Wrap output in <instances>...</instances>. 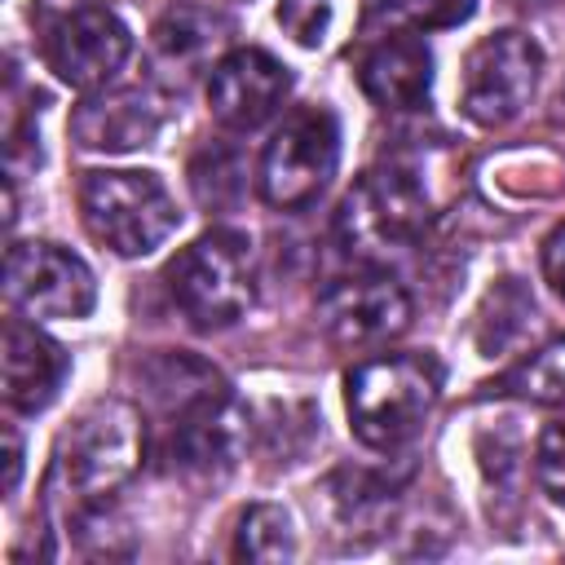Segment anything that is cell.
<instances>
[{
    "label": "cell",
    "mask_w": 565,
    "mask_h": 565,
    "mask_svg": "<svg viewBox=\"0 0 565 565\" xmlns=\"http://www.w3.org/2000/svg\"><path fill=\"white\" fill-rule=\"evenodd\" d=\"M146 463V424L132 402L97 397L57 437L49 468V503L71 516V525L102 512Z\"/></svg>",
    "instance_id": "cell-1"
},
{
    "label": "cell",
    "mask_w": 565,
    "mask_h": 565,
    "mask_svg": "<svg viewBox=\"0 0 565 565\" xmlns=\"http://www.w3.org/2000/svg\"><path fill=\"white\" fill-rule=\"evenodd\" d=\"M150 388L168 411L163 459L181 477L216 481L225 477L247 446V411L230 384L194 358H163L150 371Z\"/></svg>",
    "instance_id": "cell-2"
},
{
    "label": "cell",
    "mask_w": 565,
    "mask_h": 565,
    "mask_svg": "<svg viewBox=\"0 0 565 565\" xmlns=\"http://www.w3.org/2000/svg\"><path fill=\"white\" fill-rule=\"evenodd\" d=\"M433 159L428 154H393L380 168L362 172L353 190L340 199L335 212V238L358 260H384L393 252H406L428 216L437 212V185H433Z\"/></svg>",
    "instance_id": "cell-3"
},
{
    "label": "cell",
    "mask_w": 565,
    "mask_h": 565,
    "mask_svg": "<svg viewBox=\"0 0 565 565\" xmlns=\"http://www.w3.org/2000/svg\"><path fill=\"white\" fill-rule=\"evenodd\" d=\"M441 397V366L433 353H375L344 375L349 424L362 446H406Z\"/></svg>",
    "instance_id": "cell-4"
},
{
    "label": "cell",
    "mask_w": 565,
    "mask_h": 565,
    "mask_svg": "<svg viewBox=\"0 0 565 565\" xmlns=\"http://www.w3.org/2000/svg\"><path fill=\"white\" fill-rule=\"evenodd\" d=\"M79 216L88 234L115 256H150L163 247L177 225V199L154 172L137 168H97L79 181Z\"/></svg>",
    "instance_id": "cell-5"
},
{
    "label": "cell",
    "mask_w": 565,
    "mask_h": 565,
    "mask_svg": "<svg viewBox=\"0 0 565 565\" xmlns=\"http://www.w3.org/2000/svg\"><path fill=\"white\" fill-rule=\"evenodd\" d=\"M163 278H168V291H172L177 309L199 331L230 327L247 313V305L256 296L252 243L238 230H207L172 256Z\"/></svg>",
    "instance_id": "cell-6"
},
{
    "label": "cell",
    "mask_w": 565,
    "mask_h": 565,
    "mask_svg": "<svg viewBox=\"0 0 565 565\" xmlns=\"http://www.w3.org/2000/svg\"><path fill=\"white\" fill-rule=\"evenodd\" d=\"M335 163H340L335 115L327 106H300L274 128L260 154V194L278 212H300L327 190Z\"/></svg>",
    "instance_id": "cell-7"
},
{
    "label": "cell",
    "mask_w": 565,
    "mask_h": 565,
    "mask_svg": "<svg viewBox=\"0 0 565 565\" xmlns=\"http://www.w3.org/2000/svg\"><path fill=\"white\" fill-rule=\"evenodd\" d=\"M539 71H543V49L525 35V31H494L481 35L468 57H463V75H459V106L472 124L481 128H503L512 124L534 88H539Z\"/></svg>",
    "instance_id": "cell-8"
},
{
    "label": "cell",
    "mask_w": 565,
    "mask_h": 565,
    "mask_svg": "<svg viewBox=\"0 0 565 565\" xmlns=\"http://www.w3.org/2000/svg\"><path fill=\"white\" fill-rule=\"evenodd\" d=\"M4 296L26 318H84L97 305V278L75 252L31 238L4 256Z\"/></svg>",
    "instance_id": "cell-9"
},
{
    "label": "cell",
    "mask_w": 565,
    "mask_h": 565,
    "mask_svg": "<svg viewBox=\"0 0 565 565\" xmlns=\"http://www.w3.org/2000/svg\"><path fill=\"white\" fill-rule=\"evenodd\" d=\"M128 53H132V35L124 18L106 4H75L44 26L49 71L79 93L106 88L115 71L128 62Z\"/></svg>",
    "instance_id": "cell-10"
},
{
    "label": "cell",
    "mask_w": 565,
    "mask_h": 565,
    "mask_svg": "<svg viewBox=\"0 0 565 565\" xmlns=\"http://www.w3.org/2000/svg\"><path fill=\"white\" fill-rule=\"evenodd\" d=\"M318 322L335 349H380L411 327V296L388 274H349L322 291Z\"/></svg>",
    "instance_id": "cell-11"
},
{
    "label": "cell",
    "mask_w": 565,
    "mask_h": 565,
    "mask_svg": "<svg viewBox=\"0 0 565 565\" xmlns=\"http://www.w3.org/2000/svg\"><path fill=\"white\" fill-rule=\"evenodd\" d=\"M287 93H291V71L265 49H230L207 71V106L216 124L230 132H252L265 119H274Z\"/></svg>",
    "instance_id": "cell-12"
},
{
    "label": "cell",
    "mask_w": 565,
    "mask_h": 565,
    "mask_svg": "<svg viewBox=\"0 0 565 565\" xmlns=\"http://www.w3.org/2000/svg\"><path fill=\"white\" fill-rule=\"evenodd\" d=\"M163 106L150 88H97L71 110V137L84 150H141L159 137Z\"/></svg>",
    "instance_id": "cell-13"
},
{
    "label": "cell",
    "mask_w": 565,
    "mask_h": 565,
    "mask_svg": "<svg viewBox=\"0 0 565 565\" xmlns=\"http://www.w3.org/2000/svg\"><path fill=\"white\" fill-rule=\"evenodd\" d=\"M358 84L380 110H415V106H424L428 88H433V53L419 40V31L380 35L358 62Z\"/></svg>",
    "instance_id": "cell-14"
},
{
    "label": "cell",
    "mask_w": 565,
    "mask_h": 565,
    "mask_svg": "<svg viewBox=\"0 0 565 565\" xmlns=\"http://www.w3.org/2000/svg\"><path fill=\"white\" fill-rule=\"evenodd\" d=\"M66 353L57 340H49L35 322L26 318H9L4 322V402L9 411L35 415L44 411L62 384H66Z\"/></svg>",
    "instance_id": "cell-15"
},
{
    "label": "cell",
    "mask_w": 565,
    "mask_h": 565,
    "mask_svg": "<svg viewBox=\"0 0 565 565\" xmlns=\"http://www.w3.org/2000/svg\"><path fill=\"white\" fill-rule=\"evenodd\" d=\"M225 35H230V22L221 13L203 4H177L154 26V66L185 84L190 75L212 71L221 62L216 49L225 44Z\"/></svg>",
    "instance_id": "cell-16"
},
{
    "label": "cell",
    "mask_w": 565,
    "mask_h": 565,
    "mask_svg": "<svg viewBox=\"0 0 565 565\" xmlns=\"http://www.w3.org/2000/svg\"><path fill=\"white\" fill-rule=\"evenodd\" d=\"M190 190L207 212H234L247 199V159L243 150L212 141L190 159Z\"/></svg>",
    "instance_id": "cell-17"
},
{
    "label": "cell",
    "mask_w": 565,
    "mask_h": 565,
    "mask_svg": "<svg viewBox=\"0 0 565 565\" xmlns=\"http://www.w3.org/2000/svg\"><path fill=\"white\" fill-rule=\"evenodd\" d=\"M234 556H238V561H291V556H296L291 516H287L278 503H252V508L238 516Z\"/></svg>",
    "instance_id": "cell-18"
},
{
    "label": "cell",
    "mask_w": 565,
    "mask_h": 565,
    "mask_svg": "<svg viewBox=\"0 0 565 565\" xmlns=\"http://www.w3.org/2000/svg\"><path fill=\"white\" fill-rule=\"evenodd\" d=\"M499 388L516 393L525 402H539V406H565V335L534 349L530 358H521L499 380Z\"/></svg>",
    "instance_id": "cell-19"
},
{
    "label": "cell",
    "mask_w": 565,
    "mask_h": 565,
    "mask_svg": "<svg viewBox=\"0 0 565 565\" xmlns=\"http://www.w3.org/2000/svg\"><path fill=\"white\" fill-rule=\"evenodd\" d=\"M525 318H534V300L516 287V278H503V282L490 291L486 309H481V327H477L481 353L494 358L499 349H508V344L525 331Z\"/></svg>",
    "instance_id": "cell-20"
},
{
    "label": "cell",
    "mask_w": 565,
    "mask_h": 565,
    "mask_svg": "<svg viewBox=\"0 0 565 565\" xmlns=\"http://www.w3.org/2000/svg\"><path fill=\"white\" fill-rule=\"evenodd\" d=\"M278 26L300 49H318L331 31V0H278Z\"/></svg>",
    "instance_id": "cell-21"
},
{
    "label": "cell",
    "mask_w": 565,
    "mask_h": 565,
    "mask_svg": "<svg viewBox=\"0 0 565 565\" xmlns=\"http://www.w3.org/2000/svg\"><path fill=\"white\" fill-rule=\"evenodd\" d=\"M393 13L411 22V31H446L472 18L477 0H388Z\"/></svg>",
    "instance_id": "cell-22"
},
{
    "label": "cell",
    "mask_w": 565,
    "mask_h": 565,
    "mask_svg": "<svg viewBox=\"0 0 565 565\" xmlns=\"http://www.w3.org/2000/svg\"><path fill=\"white\" fill-rule=\"evenodd\" d=\"M534 477L547 499L565 503V419L543 428V437L534 446Z\"/></svg>",
    "instance_id": "cell-23"
},
{
    "label": "cell",
    "mask_w": 565,
    "mask_h": 565,
    "mask_svg": "<svg viewBox=\"0 0 565 565\" xmlns=\"http://www.w3.org/2000/svg\"><path fill=\"white\" fill-rule=\"evenodd\" d=\"M543 274L556 287V296H565V225H556L543 243Z\"/></svg>",
    "instance_id": "cell-24"
},
{
    "label": "cell",
    "mask_w": 565,
    "mask_h": 565,
    "mask_svg": "<svg viewBox=\"0 0 565 565\" xmlns=\"http://www.w3.org/2000/svg\"><path fill=\"white\" fill-rule=\"evenodd\" d=\"M22 477V441L13 428H4V490H13Z\"/></svg>",
    "instance_id": "cell-25"
},
{
    "label": "cell",
    "mask_w": 565,
    "mask_h": 565,
    "mask_svg": "<svg viewBox=\"0 0 565 565\" xmlns=\"http://www.w3.org/2000/svg\"><path fill=\"white\" fill-rule=\"evenodd\" d=\"M512 9H552V4H565V0H503Z\"/></svg>",
    "instance_id": "cell-26"
}]
</instances>
